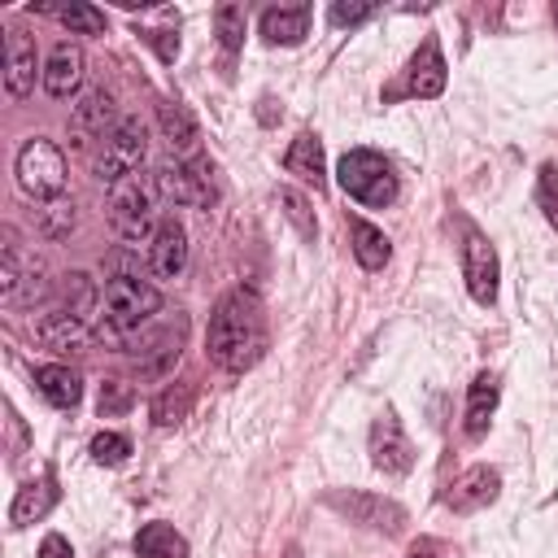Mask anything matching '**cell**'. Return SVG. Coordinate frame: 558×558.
<instances>
[{
	"instance_id": "cell-1",
	"label": "cell",
	"mask_w": 558,
	"mask_h": 558,
	"mask_svg": "<svg viewBox=\"0 0 558 558\" xmlns=\"http://www.w3.org/2000/svg\"><path fill=\"white\" fill-rule=\"evenodd\" d=\"M266 340H270V331H266V310H262L257 292L235 288L214 305L209 331H205V353L214 366L240 375L262 362Z\"/></svg>"
},
{
	"instance_id": "cell-2",
	"label": "cell",
	"mask_w": 558,
	"mask_h": 558,
	"mask_svg": "<svg viewBox=\"0 0 558 558\" xmlns=\"http://www.w3.org/2000/svg\"><path fill=\"white\" fill-rule=\"evenodd\" d=\"M157 205H161V187H157V174H126L122 183L109 187V227L122 244L140 248L144 240L157 235Z\"/></svg>"
},
{
	"instance_id": "cell-3",
	"label": "cell",
	"mask_w": 558,
	"mask_h": 558,
	"mask_svg": "<svg viewBox=\"0 0 558 558\" xmlns=\"http://www.w3.org/2000/svg\"><path fill=\"white\" fill-rule=\"evenodd\" d=\"M157 310H161V292H157L144 275L118 270V275L105 279V292H100V327H105L109 336H131V331H140Z\"/></svg>"
},
{
	"instance_id": "cell-4",
	"label": "cell",
	"mask_w": 558,
	"mask_h": 558,
	"mask_svg": "<svg viewBox=\"0 0 558 558\" xmlns=\"http://www.w3.org/2000/svg\"><path fill=\"white\" fill-rule=\"evenodd\" d=\"M336 179L366 209H384V205L397 201V174L375 148H349L336 166Z\"/></svg>"
},
{
	"instance_id": "cell-5",
	"label": "cell",
	"mask_w": 558,
	"mask_h": 558,
	"mask_svg": "<svg viewBox=\"0 0 558 558\" xmlns=\"http://www.w3.org/2000/svg\"><path fill=\"white\" fill-rule=\"evenodd\" d=\"M65 157L52 140L35 135L17 148V187L35 201V205H48V201H61L65 196Z\"/></svg>"
},
{
	"instance_id": "cell-6",
	"label": "cell",
	"mask_w": 558,
	"mask_h": 558,
	"mask_svg": "<svg viewBox=\"0 0 558 558\" xmlns=\"http://www.w3.org/2000/svg\"><path fill=\"white\" fill-rule=\"evenodd\" d=\"M144 153H148V131H144V122H140V118H122V122L105 135V144H100L92 170H96L100 183L113 187V183H122L126 174H135V170L144 166Z\"/></svg>"
},
{
	"instance_id": "cell-7",
	"label": "cell",
	"mask_w": 558,
	"mask_h": 558,
	"mask_svg": "<svg viewBox=\"0 0 558 558\" xmlns=\"http://www.w3.org/2000/svg\"><path fill=\"white\" fill-rule=\"evenodd\" d=\"M157 187H161V201L170 205H183V209H209L218 201V187H214V170L192 157V161H166L157 170Z\"/></svg>"
},
{
	"instance_id": "cell-8",
	"label": "cell",
	"mask_w": 558,
	"mask_h": 558,
	"mask_svg": "<svg viewBox=\"0 0 558 558\" xmlns=\"http://www.w3.org/2000/svg\"><path fill=\"white\" fill-rule=\"evenodd\" d=\"M327 506L340 510L349 523H362L375 532H401L405 523V510L379 493H327Z\"/></svg>"
},
{
	"instance_id": "cell-9",
	"label": "cell",
	"mask_w": 558,
	"mask_h": 558,
	"mask_svg": "<svg viewBox=\"0 0 558 558\" xmlns=\"http://www.w3.org/2000/svg\"><path fill=\"white\" fill-rule=\"evenodd\" d=\"M371 462L384 471V475H405L414 466V445L410 436L401 432L397 414L384 410L375 423H371Z\"/></svg>"
},
{
	"instance_id": "cell-10",
	"label": "cell",
	"mask_w": 558,
	"mask_h": 558,
	"mask_svg": "<svg viewBox=\"0 0 558 558\" xmlns=\"http://www.w3.org/2000/svg\"><path fill=\"white\" fill-rule=\"evenodd\" d=\"M122 118L113 113V92L109 87H83L78 100L70 105V135L74 144H87L92 135H109Z\"/></svg>"
},
{
	"instance_id": "cell-11",
	"label": "cell",
	"mask_w": 558,
	"mask_h": 558,
	"mask_svg": "<svg viewBox=\"0 0 558 558\" xmlns=\"http://www.w3.org/2000/svg\"><path fill=\"white\" fill-rule=\"evenodd\" d=\"M462 275L480 305L497 301V253L480 231H466V240H462Z\"/></svg>"
},
{
	"instance_id": "cell-12",
	"label": "cell",
	"mask_w": 558,
	"mask_h": 558,
	"mask_svg": "<svg viewBox=\"0 0 558 558\" xmlns=\"http://www.w3.org/2000/svg\"><path fill=\"white\" fill-rule=\"evenodd\" d=\"M44 92L57 96V100H70L78 87H83V48L74 39H61L52 44V52L44 57Z\"/></svg>"
},
{
	"instance_id": "cell-13",
	"label": "cell",
	"mask_w": 558,
	"mask_h": 558,
	"mask_svg": "<svg viewBox=\"0 0 558 558\" xmlns=\"http://www.w3.org/2000/svg\"><path fill=\"white\" fill-rule=\"evenodd\" d=\"M35 70H39L35 44L22 31H9V39H4V92H9V100H26L35 92Z\"/></svg>"
},
{
	"instance_id": "cell-14",
	"label": "cell",
	"mask_w": 558,
	"mask_h": 558,
	"mask_svg": "<svg viewBox=\"0 0 558 558\" xmlns=\"http://www.w3.org/2000/svg\"><path fill=\"white\" fill-rule=\"evenodd\" d=\"M497 488H501V475H497L493 466H471V471H462V475L449 484L445 506L458 510V514H471V510H484V506L497 497Z\"/></svg>"
},
{
	"instance_id": "cell-15",
	"label": "cell",
	"mask_w": 558,
	"mask_h": 558,
	"mask_svg": "<svg viewBox=\"0 0 558 558\" xmlns=\"http://www.w3.org/2000/svg\"><path fill=\"white\" fill-rule=\"evenodd\" d=\"M445 78H449V65L440 57V44L436 39H423V48L410 57V70H405V92L418 96V100H432L445 92Z\"/></svg>"
},
{
	"instance_id": "cell-16",
	"label": "cell",
	"mask_w": 558,
	"mask_h": 558,
	"mask_svg": "<svg viewBox=\"0 0 558 558\" xmlns=\"http://www.w3.org/2000/svg\"><path fill=\"white\" fill-rule=\"evenodd\" d=\"M157 126H161V140L170 144V153H174L179 161H192V157H196V148H201V126H196V118L187 113V105L161 100V105H157Z\"/></svg>"
},
{
	"instance_id": "cell-17",
	"label": "cell",
	"mask_w": 558,
	"mask_h": 558,
	"mask_svg": "<svg viewBox=\"0 0 558 558\" xmlns=\"http://www.w3.org/2000/svg\"><path fill=\"white\" fill-rule=\"evenodd\" d=\"M148 266L157 279H174L187 266V231L174 218H161L157 235L148 240Z\"/></svg>"
},
{
	"instance_id": "cell-18",
	"label": "cell",
	"mask_w": 558,
	"mask_h": 558,
	"mask_svg": "<svg viewBox=\"0 0 558 558\" xmlns=\"http://www.w3.org/2000/svg\"><path fill=\"white\" fill-rule=\"evenodd\" d=\"M87 331H92V318L65 310V305H57V301L35 318V336H39L48 349H74V344L87 340Z\"/></svg>"
},
{
	"instance_id": "cell-19",
	"label": "cell",
	"mask_w": 558,
	"mask_h": 558,
	"mask_svg": "<svg viewBox=\"0 0 558 558\" xmlns=\"http://www.w3.org/2000/svg\"><path fill=\"white\" fill-rule=\"evenodd\" d=\"M52 506H57V480H52V475L26 480V484L17 488V497H13V506H9V523H13V527H31V523H39Z\"/></svg>"
},
{
	"instance_id": "cell-20",
	"label": "cell",
	"mask_w": 558,
	"mask_h": 558,
	"mask_svg": "<svg viewBox=\"0 0 558 558\" xmlns=\"http://www.w3.org/2000/svg\"><path fill=\"white\" fill-rule=\"evenodd\" d=\"M262 39L266 44H301L310 31V4H270L262 9Z\"/></svg>"
},
{
	"instance_id": "cell-21",
	"label": "cell",
	"mask_w": 558,
	"mask_h": 558,
	"mask_svg": "<svg viewBox=\"0 0 558 558\" xmlns=\"http://www.w3.org/2000/svg\"><path fill=\"white\" fill-rule=\"evenodd\" d=\"M283 170L296 174V179H305V183H314V187H323V183H327V166H323V144H318V135L301 131V135L292 140L288 157H283Z\"/></svg>"
},
{
	"instance_id": "cell-22",
	"label": "cell",
	"mask_w": 558,
	"mask_h": 558,
	"mask_svg": "<svg viewBox=\"0 0 558 558\" xmlns=\"http://www.w3.org/2000/svg\"><path fill=\"white\" fill-rule=\"evenodd\" d=\"M35 388H39L44 401L57 405V410H74L78 397H83V379H78L70 366H39V371H35Z\"/></svg>"
},
{
	"instance_id": "cell-23",
	"label": "cell",
	"mask_w": 558,
	"mask_h": 558,
	"mask_svg": "<svg viewBox=\"0 0 558 558\" xmlns=\"http://www.w3.org/2000/svg\"><path fill=\"white\" fill-rule=\"evenodd\" d=\"M493 410H497V375L480 371L475 384L466 388V436H484Z\"/></svg>"
},
{
	"instance_id": "cell-24",
	"label": "cell",
	"mask_w": 558,
	"mask_h": 558,
	"mask_svg": "<svg viewBox=\"0 0 558 558\" xmlns=\"http://www.w3.org/2000/svg\"><path fill=\"white\" fill-rule=\"evenodd\" d=\"M135 554L140 558H187V541L170 523H144L135 532Z\"/></svg>"
},
{
	"instance_id": "cell-25",
	"label": "cell",
	"mask_w": 558,
	"mask_h": 558,
	"mask_svg": "<svg viewBox=\"0 0 558 558\" xmlns=\"http://www.w3.org/2000/svg\"><path fill=\"white\" fill-rule=\"evenodd\" d=\"M388 235L379 231V227H371V222H353V257L366 266V270H384V262H388Z\"/></svg>"
},
{
	"instance_id": "cell-26",
	"label": "cell",
	"mask_w": 558,
	"mask_h": 558,
	"mask_svg": "<svg viewBox=\"0 0 558 558\" xmlns=\"http://www.w3.org/2000/svg\"><path fill=\"white\" fill-rule=\"evenodd\" d=\"M44 13H52L70 35H105V13L92 4H44Z\"/></svg>"
},
{
	"instance_id": "cell-27",
	"label": "cell",
	"mask_w": 558,
	"mask_h": 558,
	"mask_svg": "<svg viewBox=\"0 0 558 558\" xmlns=\"http://www.w3.org/2000/svg\"><path fill=\"white\" fill-rule=\"evenodd\" d=\"M187 405H192V388H187V384H166V388L153 397L148 414H153L157 427H174V423L187 414Z\"/></svg>"
},
{
	"instance_id": "cell-28",
	"label": "cell",
	"mask_w": 558,
	"mask_h": 558,
	"mask_svg": "<svg viewBox=\"0 0 558 558\" xmlns=\"http://www.w3.org/2000/svg\"><path fill=\"white\" fill-rule=\"evenodd\" d=\"M244 26H248V13H244V4H218L214 9V31H218V44L227 48V52H235L240 44H244Z\"/></svg>"
},
{
	"instance_id": "cell-29",
	"label": "cell",
	"mask_w": 558,
	"mask_h": 558,
	"mask_svg": "<svg viewBox=\"0 0 558 558\" xmlns=\"http://www.w3.org/2000/svg\"><path fill=\"white\" fill-rule=\"evenodd\" d=\"M279 205H283V214H288V222L296 227V235H301V240H314V235H318L314 209H310V201H305L296 187H279Z\"/></svg>"
},
{
	"instance_id": "cell-30",
	"label": "cell",
	"mask_w": 558,
	"mask_h": 558,
	"mask_svg": "<svg viewBox=\"0 0 558 558\" xmlns=\"http://www.w3.org/2000/svg\"><path fill=\"white\" fill-rule=\"evenodd\" d=\"M536 205H541L545 222L558 227V166L554 161H545L541 174H536Z\"/></svg>"
},
{
	"instance_id": "cell-31",
	"label": "cell",
	"mask_w": 558,
	"mask_h": 558,
	"mask_svg": "<svg viewBox=\"0 0 558 558\" xmlns=\"http://www.w3.org/2000/svg\"><path fill=\"white\" fill-rule=\"evenodd\" d=\"M126 453H131V440L122 432H96L92 436V458L100 466H118V462H126Z\"/></svg>"
},
{
	"instance_id": "cell-32",
	"label": "cell",
	"mask_w": 558,
	"mask_h": 558,
	"mask_svg": "<svg viewBox=\"0 0 558 558\" xmlns=\"http://www.w3.org/2000/svg\"><path fill=\"white\" fill-rule=\"evenodd\" d=\"M39 227H44V235H65L70 227H74V201H48V205H39Z\"/></svg>"
},
{
	"instance_id": "cell-33",
	"label": "cell",
	"mask_w": 558,
	"mask_h": 558,
	"mask_svg": "<svg viewBox=\"0 0 558 558\" xmlns=\"http://www.w3.org/2000/svg\"><path fill=\"white\" fill-rule=\"evenodd\" d=\"M126 410H131V388H126V384H118V379L100 384V414H105V418H113V414H126Z\"/></svg>"
},
{
	"instance_id": "cell-34",
	"label": "cell",
	"mask_w": 558,
	"mask_h": 558,
	"mask_svg": "<svg viewBox=\"0 0 558 558\" xmlns=\"http://www.w3.org/2000/svg\"><path fill=\"white\" fill-rule=\"evenodd\" d=\"M327 17H331V26H357V22L375 17V4H344V0H336L327 9Z\"/></svg>"
},
{
	"instance_id": "cell-35",
	"label": "cell",
	"mask_w": 558,
	"mask_h": 558,
	"mask_svg": "<svg viewBox=\"0 0 558 558\" xmlns=\"http://www.w3.org/2000/svg\"><path fill=\"white\" fill-rule=\"evenodd\" d=\"M4 418H9V458H17V453L26 449V423L17 418V410H13V405L4 410Z\"/></svg>"
},
{
	"instance_id": "cell-36",
	"label": "cell",
	"mask_w": 558,
	"mask_h": 558,
	"mask_svg": "<svg viewBox=\"0 0 558 558\" xmlns=\"http://www.w3.org/2000/svg\"><path fill=\"white\" fill-rule=\"evenodd\" d=\"M148 39H153V48H157L161 61H174V57H179V35H174V31H153Z\"/></svg>"
},
{
	"instance_id": "cell-37",
	"label": "cell",
	"mask_w": 558,
	"mask_h": 558,
	"mask_svg": "<svg viewBox=\"0 0 558 558\" xmlns=\"http://www.w3.org/2000/svg\"><path fill=\"white\" fill-rule=\"evenodd\" d=\"M39 558H74V549H70V541H65V536L48 532V536H44V545H39Z\"/></svg>"
},
{
	"instance_id": "cell-38",
	"label": "cell",
	"mask_w": 558,
	"mask_h": 558,
	"mask_svg": "<svg viewBox=\"0 0 558 558\" xmlns=\"http://www.w3.org/2000/svg\"><path fill=\"white\" fill-rule=\"evenodd\" d=\"M410 558H436V554H432V549H414Z\"/></svg>"
},
{
	"instance_id": "cell-39",
	"label": "cell",
	"mask_w": 558,
	"mask_h": 558,
	"mask_svg": "<svg viewBox=\"0 0 558 558\" xmlns=\"http://www.w3.org/2000/svg\"><path fill=\"white\" fill-rule=\"evenodd\" d=\"M283 558H305V554H301V549H296V545H292V549H288V554H283Z\"/></svg>"
},
{
	"instance_id": "cell-40",
	"label": "cell",
	"mask_w": 558,
	"mask_h": 558,
	"mask_svg": "<svg viewBox=\"0 0 558 558\" xmlns=\"http://www.w3.org/2000/svg\"><path fill=\"white\" fill-rule=\"evenodd\" d=\"M554 22H558V4H554Z\"/></svg>"
}]
</instances>
